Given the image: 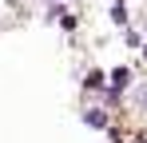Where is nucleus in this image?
Returning <instances> with one entry per match:
<instances>
[{"label": "nucleus", "instance_id": "f257e3e1", "mask_svg": "<svg viewBox=\"0 0 147 143\" xmlns=\"http://www.w3.org/2000/svg\"><path fill=\"white\" fill-rule=\"evenodd\" d=\"M127 84H131V72H127V68H115V72H111V92H123Z\"/></svg>", "mask_w": 147, "mask_h": 143}, {"label": "nucleus", "instance_id": "f03ea898", "mask_svg": "<svg viewBox=\"0 0 147 143\" xmlns=\"http://www.w3.org/2000/svg\"><path fill=\"white\" fill-rule=\"evenodd\" d=\"M84 119H88L92 127H107V115H103L99 107H88V111H84Z\"/></svg>", "mask_w": 147, "mask_h": 143}, {"label": "nucleus", "instance_id": "7ed1b4c3", "mask_svg": "<svg viewBox=\"0 0 147 143\" xmlns=\"http://www.w3.org/2000/svg\"><path fill=\"white\" fill-rule=\"evenodd\" d=\"M111 20H115V24H127V8H123V0H115V8H111Z\"/></svg>", "mask_w": 147, "mask_h": 143}, {"label": "nucleus", "instance_id": "20e7f679", "mask_svg": "<svg viewBox=\"0 0 147 143\" xmlns=\"http://www.w3.org/2000/svg\"><path fill=\"white\" fill-rule=\"evenodd\" d=\"M88 88H103V72H88Z\"/></svg>", "mask_w": 147, "mask_h": 143}, {"label": "nucleus", "instance_id": "39448f33", "mask_svg": "<svg viewBox=\"0 0 147 143\" xmlns=\"http://www.w3.org/2000/svg\"><path fill=\"white\" fill-rule=\"evenodd\" d=\"M143 56H147V48H143Z\"/></svg>", "mask_w": 147, "mask_h": 143}]
</instances>
